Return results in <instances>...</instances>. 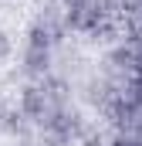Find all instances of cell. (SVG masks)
Segmentation results:
<instances>
[{
	"label": "cell",
	"instance_id": "cell-1",
	"mask_svg": "<svg viewBox=\"0 0 142 146\" xmlns=\"http://www.w3.org/2000/svg\"><path fill=\"white\" fill-rule=\"evenodd\" d=\"M7 51H10V41H7V37H3V31H0V58H3V54H7Z\"/></svg>",
	"mask_w": 142,
	"mask_h": 146
},
{
	"label": "cell",
	"instance_id": "cell-2",
	"mask_svg": "<svg viewBox=\"0 0 142 146\" xmlns=\"http://www.w3.org/2000/svg\"><path fill=\"white\" fill-rule=\"evenodd\" d=\"M139 3H142V0H139Z\"/></svg>",
	"mask_w": 142,
	"mask_h": 146
}]
</instances>
